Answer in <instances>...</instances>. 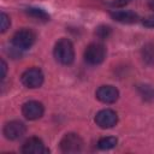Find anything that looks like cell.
<instances>
[{"label": "cell", "mask_w": 154, "mask_h": 154, "mask_svg": "<svg viewBox=\"0 0 154 154\" xmlns=\"http://www.w3.org/2000/svg\"><path fill=\"white\" fill-rule=\"evenodd\" d=\"M109 34H111V29H109L108 26L102 25V26H99V28L96 29V36L100 37V38H102V40H103V38H107Z\"/></svg>", "instance_id": "9a60e30c"}, {"label": "cell", "mask_w": 154, "mask_h": 154, "mask_svg": "<svg viewBox=\"0 0 154 154\" xmlns=\"http://www.w3.org/2000/svg\"><path fill=\"white\" fill-rule=\"evenodd\" d=\"M118 122V116L113 109L105 108L96 113L95 116V123L102 129H109L113 128Z\"/></svg>", "instance_id": "8992f818"}, {"label": "cell", "mask_w": 154, "mask_h": 154, "mask_svg": "<svg viewBox=\"0 0 154 154\" xmlns=\"http://www.w3.org/2000/svg\"><path fill=\"white\" fill-rule=\"evenodd\" d=\"M22 152L24 154H43L47 153L48 149L45 147L42 140L37 137H30L23 143Z\"/></svg>", "instance_id": "30bf717a"}, {"label": "cell", "mask_w": 154, "mask_h": 154, "mask_svg": "<svg viewBox=\"0 0 154 154\" xmlns=\"http://www.w3.org/2000/svg\"><path fill=\"white\" fill-rule=\"evenodd\" d=\"M118 141L116 137H112V136H107V137H102L97 142V147L102 150H107V149H112L117 146Z\"/></svg>", "instance_id": "4fadbf2b"}, {"label": "cell", "mask_w": 154, "mask_h": 154, "mask_svg": "<svg viewBox=\"0 0 154 154\" xmlns=\"http://www.w3.org/2000/svg\"><path fill=\"white\" fill-rule=\"evenodd\" d=\"M142 23H143V25L147 26V28H154V14L148 16L147 18H144V19L142 20Z\"/></svg>", "instance_id": "2e32d148"}, {"label": "cell", "mask_w": 154, "mask_h": 154, "mask_svg": "<svg viewBox=\"0 0 154 154\" xmlns=\"http://www.w3.org/2000/svg\"><path fill=\"white\" fill-rule=\"evenodd\" d=\"M11 25V20H10V17L2 12L1 16H0V28H1V32H5Z\"/></svg>", "instance_id": "5bb4252c"}, {"label": "cell", "mask_w": 154, "mask_h": 154, "mask_svg": "<svg viewBox=\"0 0 154 154\" xmlns=\"http://www.w3.org/2000/svg\"><path fill=\"white\" fill-rule=\"evenodd\" d=\"M6 71H7V65H6L5 60H1V79L5 78V76H6Z\"/></svg>", "instance_id": "ac0fdd59"}, {"label": "cell", "mask_w": 154, "mask_h": 154, "mask_svg": "<svg viewBox=\"0 0 154 154\" xmlns=\"http://www.w3.org/2000/svg\"><path fill=\"white\" fill-rule=\"evenodd\" d=\"M111 17L119 22V23H125V24H132L138 20L137 13L132 11H113L111 12Z\"/></svg>", "instance_id": "8fae6325"}, {"label": "cell", "mask_w": 154, "mask_h": 154, "mask_svg": "<svg viewBox=\"0 0 154 154\" xmlns=\"http://www.w3.org/2000/svg\"><path fill=\"white\" fill-rule=\"evenodd\" d=\"M25 131H26L25 125L18 120L8 122L4 126V135L7 140H11V141H16L20 138L25 134Z\"/></svg>", "instance_id": "ba28073f"}, {"label": "cell", "mask_w": 154, "mask_h": 154, "mask_svg": "<svg viewBox=\"0 0 154 154\" xmlns=\"http://www.w3.org/2000/svg\"><path fill=\"white\" fill-rule=\"evenodd\" d=\"M43 112H45L43 105L38 101H35V100L25 102L22 107L23 116L29 120H36V119L41 118L43 116Z\"/></svg>", "instance_id": "52a82bcc"}, {"label": "cell", "mask_w": 154, "mask_h": 154, "mask_svg": "<svg viewBox=\"0 0 154 154\" xmlns=\"http://www.w3.org/2000/svg\"><path fill=\"white\" fill-rule=\"evenodd\" d=\"M43 72L38 67H30L25 70L22 75V83L30 89L40 88L43 83Z\"/></svg>", "instance_id": "277c9868"}, {"label": "cell", "mask_w": 154, "mask_h": 154, "mask_svg": "<svg viewBox=\"0 0 154 154\" xmlns=\"http://www.w3.org/2000/svg\"><path fill=\"white\" fill-rule=\"evenodd\" d=\"M106 58V48L102 43H90L84 51V60L89 65H99Z\"/></svg>", "instance_id": "7a4b0ae2"}, {"label": "cell", "mask_w": 154, "mask_h": 154, "mask_svg": "<svg viewBox=\"0 0 154 154\" xmlns=\"http://www.w3.org/2000/svg\"><path fill=\"white\" fill-rule=\"evenodd\" d=\"M35 40H36V35L34 34V31L29 29H20L14 32L12 37V45L14 48L23 51L30 48L35 43Z\"/></svg>", "instance_id": "3957f363"}, {"label": "cell", "mask_w": 154, "mask_h": 154, "mask_svg": "<svg viewBox=\"0 0 154 154\" xmlns=\"http://www.w3.org/2000/svg\"><path fill=\"white\" fill-rule=\"evenodd\" d=\"M129 2V0H113L112 1V6L114 7H122L124 5H126Z\"/></svg>", "instance_id": "e0dca14e"}, {"label": "cell", "mask_w": 154, "mask_h": 154, "mask_svg": "<svg viewBox=\"0 0 154 154\" xmlns=\"http://www.w3.org/2000/svg\"><path fill=\"white\" fill-rule=\"evenodd\" d=\"M148 6H149V8L154 10V0H148Z\"/></svg>", "instance_id": "d6986e66"}, {"label": "cell", "mask_w": 154, "mask_h": 154, "mask_svg": "<svg viewBox=\"0 0 154 154\" xmlns=\"http://www.w3.org/2000/svg\"><path fill=\"white\" fill-rule=\"evenodd\" d=\"M53 54L58 63L63 65L72 64L75 59V49L72 42L67 38H60L54 46Z\"/></svg>", "instance_id": "6da1fadb"}, {"label": "cell", "mask_w": 154, "mask_h": 154, "mask_svg": "<svg viewBox=\"0 0 154 154\" xmlns=\"http://www.w3.org/2000/svg\"><path fill=\"white\" fill-rule=\"evenodd\" d=\"M25 12H26L28 16H30V17L37 19V20H41V22H47V20H49V14L46 13V12H45L43 10H41V8L29 7V8L25 10Z\"/></svg>", "instance_id": "7c38bea8"}, {"label": "cell", "mask_w": 154, "mask_h": 154, "mask_svg": "<svg viewBox=\"0 0 154 154\" xmlns=\"http://www.w3.org/2000/svg\"><path fill=\"white\" fill-rule=\"evenodd\" d=\"M83 140L77 134H66L60 141V149L64 153H78L82 150Z\"/></svg>", "instance_id": "5b68a950"}, {"label": "cell", "mask_w": 154, "mask_h": 154, "mask_svg": "<svg viewBox=\"0 0 154 154\" xmlns=\"http://www.w3.org/2000/svg\"><path fill=\"white\" fill-rule=\"evenodd\" d=\"M119 91L113 85H101L96 90V99L103 103H113L118 100Z\"/></svg>", "instance_id": "9c48e42d"}]
</instances>
